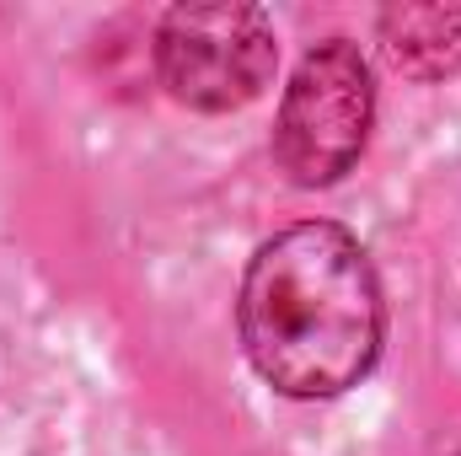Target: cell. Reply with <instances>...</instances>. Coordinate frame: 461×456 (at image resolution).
Returning <instances> with one entry per match:
<instances>
[{
  "label": "cell",
  "instance_id": "obj_1",
  "mask_svg": "<svg viewBox=\"0 0 461 456\" xmlns=\"http://www.w3.org/2000/svg\"><path fill=\"white\" fill-rule=\"evenodd\" d=\"M241 343L285 397H339L381 354V285L365 247L333 221H301L258 247L241 279Z\"/></svg>",
  "mask_w": 461,
  "mask_h": 456
},
{
  "label": "cell",
  "instance_id": "obj_2",
  "mask_svg": "<svg viewBox=\"0 0 461 456\" xmlns=\"http://www.w3.org/2000/svg\"><path fill=\"white\" fill-rule=\"evenodd\" d=\"M375 118V81L365 54L348 38H322L295 65L279 123H274V156L301 188H328L359 161Z\"/></svg>",
  "mask_w": 461,
  "mask_h": 456
},
{
  "label": "cell",
  "instance_id": "obj_3",
  "mask_svg": "<svg viewBox=\"0 0 461 456\" xmlns=\"http://www.w3.org/2000/svg\"><path fill=\"white\" fill-rule=\"evenodd\" d=\"M274 27L258 5H177L156 32V70L167 92L199 114L252 103L274 76Z\"/></svg>",
  "mask_w": 461,
  "mask_h": 456
},
{
  "label": "cell",
  "instance_id": "obj_4",
  "mask_svg": "<svg viewBox=\"0 0 461 456\" xmlns=\"http://www.w3.org/2000/svg\"><path fill=\"white\" fill-rule=\"evenodd\" d=\"M381 43L402 76L440 81L461 70V5H392L381 16Z\"/></svg>",
  "mask_w": 461,
  "mask_h": 456
}]
</instances>
